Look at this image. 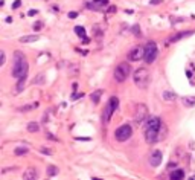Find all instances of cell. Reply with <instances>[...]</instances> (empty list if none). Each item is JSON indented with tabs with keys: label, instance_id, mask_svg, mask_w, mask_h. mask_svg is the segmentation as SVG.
<instances>
[{
	"label": "cell",
	"instance_id": "obj_1",
	"mask_svg": "<svg viewBox=\"0 0 195 180\" xmlns=\"http://www.w3.org/2000/svg\"><path fill=\"white\" fill-rule=\"evenodd\" d=\"M28 72H29V64L26 61V57L21 50H15L14 52V67H12V76L14 78H23V76H28Z\"/></svg>",
	"mask_w": 195,
	"mask_h": 180
},
{
	"label": "cell",
	"instance_id": "obj_2",
	"mask_svg": "<svg viewBox=\"0 0 195 180\" xmlns=\"http://www.w3.org/2000/svg\"><path fill=\"white\" fill-rule=\"evenodd\" d=\"M162 119L157 118V116H151L145 121V139L150 142V143H154L157 142V137H158V131H160V127H162Z\"/></svg>",
	"mask_w": 195,
	"mask_h": 180
},
{
	"label": "cell",
	"instance_id": "obj_3",
	"mask_svg": "<svg viewBox=\"0 0 195 180\" xmlns=\"http://www.w3.org/2000/svg\"><path fill=\"white\" fill-rule=\"evenodd\" d=\"M133 80H134V84L139 89H146L150 86V81H151V73L146 67H139V69L134 70Z\"/></svg>",
	"mask_w": 195,
	"mask_h": 180
},
{
	"label": "cell",
	"instance_id": "obj_4",
	"mask_svg": "<svg viewBox=\"0 0 195 180\" xmlns=\"http://www.w3.org/2000/svg\"><path fill=\"white\" fill-rule=\"evenodd\" d=\"M130 73H131V66L127 61H123V63L117 64L116 69H115V80L117 83H123L130 76Z\"/></svg>",
	"mask_w": 195,
	"mask_h": 180
},
{
	"label": "cell",
	"instance_id": "obj_5",
	"mask_svg": "<svg viewBox=\"0 0 195 180\" xmlns=\"http://www.w3.org/2000/svg\"><path fill=\"white\" fill-rule=\"evenodd\" d=\"M117 105H119V99L116 96H111L110 101L107 102L105 108H104V113H102V122L104 124H108V121L111 119V116H113L115 110L117 108Z\"/></svg>",
	"mask_w": 195,
	"mask_h": 180
},
{
	"label": "cell",
	"instance_id": "obj_6",
	"mask_svg": "<svg viewBox=\"0 0 195 180\" xmlns=\"http://www.w3.org/2000/svg\"><path fill=\"white\" fill-rule=\"evenodd\" d=\"M157 57H158V49H157L156 43H154V41L146 43V45H145V57H143L145 63H146V64H153V63L156 61Z\"/></svg>",
	"mask_w": 195,
	"mask_h": 180
},
{
	"label": "cell",
	"instance_id": "obj_7",
	"mask_svg": "<svg viewBox=\"0 0 195 180\" xmlns=\"http://www.w3.org/2000/svg\"><path fill=\"white\" fill-rule=\"evenodd\" d=\"M133 135V128H131V125H128V124H123V125H120V127H117L116 131H115V137H116L117 142H125V140H128L130 137Z\"/></svg>",
	"mask_w": 195,
	"mask_h": 180
},
{
	"label": "cell",
	"instance_id": "obj_8",
	"mask_svg": "<svg viewBox=\"0 0 195 180\" xmlns=\"http://www.w3.org/2000/svg\"><path fill=\"white\" fill-rule=\"evenodd\" d=\"M145 57V46H134L128 52V60L130 61H140Z\"/></svg>",
	"mask_w": 195,
	"mask_h": 180
},
{
	"label": "cell",
	"instance_id": "obj_9",
	"mask_svg": "<svg viewBox=\"0 0 195 180\" xmlns=\"http://www.w3.org/2000/svg\"><path fill=\"white\" fill-rule=\"evenodd\" d=\"M146 116H148V108L145 104H139L136 107V112H134V121L137 124H140L142 121H146Z\"/></svg>",
	"mask_w": 195,
	"mask_h": 180
},
{
	"label": "cell",
	"instance_id": "obj_10",
	"mask_svg": "<svg viewBox=\"0 0 195 180\" xmlns=\"http://www.w3.org/2000/svg\"><path fill=\"white\" fill-rule=\"evenodd\" d=\"M162 159H163V154H162V151H160V150L153 151V153H151V156H150V165L156 168V166H158V165L162 163Z\"/></svg>",
	"mask_w": 195,
	"mask_h": 180
},
{
	"label": "cell",
	"instance_id": "obj_11",
	"mask_svg": "<svg viewBox=\"0 0 195 180\" xmlns=\"http://www.w3.org/2000/svg\"><path fill=\"white\" fill-rule=\"evenodd\" d=\"M194 34V31H186V32H178L177 35H174V37H171L168 41L169 43H175V41H178V40H181V38H186V37H189V35H192Z\"/></svg>",
	"mask_w": 195,
	"mask_h": 180
},
{
	"label": "cell",
	"instance_id": "obj_12",
	"mask_svg": "<svg viewBox=\"0 0 195 180\" xmlns=\"http://www.w3.org/2000/svg\"><path fill=\"white\" fill-rule=\"evenodd\" d=\"M23 179L25 180L38 179V171L35 168H28V171H25V174H23Z\"/></svg>",
	"mask_w": 195,
	"mask_h": 180
},
{
	"label": "cell",
	"instance_id": "obj_13",
	"mask_svg": "<svg viewBox=\"0 0 195 180\" xmlns=\"http://www.w3.org/2000/svg\"><path fill=\"white\" fill-rule=\"evenodd\" d=\"M162 98H163L165 101H168V102H171V101H175V99H177V95H175L174 92H169V90H165V92H163V95H162Z\"/></svg>",
	"mask_w": 195,
	"mask_h": 180
},
{
	"label": "cell",
	"instance_id": "obj_14",
	"mask_svg": "<svg viewBox=\"0 0 195 180\" xmlns=\"http://www.w3.org/2000/svg\"><path fill=\"white\" fill-rule=\"evenodd\" d=\"M14 154H15L17 157L26 156V154H29V148H28V147H17L15 151H14Z\"/></svg>",
	"mask_w": 195,
	"mask_h": 180
},
{
	"label": "cell",
	"instance_id": "obj_15",
	"mask_svg": "<svg viewBox=\"0 0 195 180\" xmlns=\"http://www.w3.org/2000/svg\"><path fill=\"white\" fill-rule=\"evenodd\" d=\"M38 40V35L34 34V35H26V37H21L20 38V43H34Z\"/></svg>",
	"mask_w": 195,
	"mask_h": 180
},
{
	"label": "cell",
	"instance_id": "obj_16",
	"mask_svg": "<svg viewBox=\"0 0 195 180\" xmlns=\"http://www.w3.org/2000/svg\"><path fill=\"white\" fill-rule=\"evenodd\" d=\"M102 93H104L102 90H95V92L90 95V99H92L95 104H98V102L101 101V96H102Z\"/></svg>",
	"mask_w": 195,
	"mask_h": 180
},
{
	"label": "cell",
	"instance_id": "obj_17",
	"mask_svg": "<svg viewBox=\"0 0 195 180\" xmlns=\"http://www.w3.org/2000/svg\"><path fill=\"white\" fill-rule=\"evenodd\" d=\"M58 173H60V170H58L55 165H49V166H47V170H46L47 177H53V176H57Z\"/></svg>",
	"mask_w": 195,
	"mask_h": 180
},
{
	"label": "cell",
	"instance_id": "obj_18",
	"mask_svg": "<svg viewBox=\"0 0 195 180\" xmlns=\"http://www.w3.org/2000/svg\"><path fill=\"white\" fill-rule=\"evenodd\" d=\"M183 105L185 107H195V96H185L183 98Z\"/></svg>",
	"mask_w": 195,
	"mask_h": 180
},
{
	"label": "cell",
	"instance_id": "obj_19",
	"mask_svg": "<svg viewBox=\"0 0 195 180\" xmlns=\"http://www.w3.org/2000/svg\"><path fill=\"white\" fill-rule=\"evenodd\" d=\"M183 177H185V171L183 170H174V171H171V179L178 180V179H183Z\"/></svg>",
	"mask_w": 195,
	"mask_h": 180
},
{
	"label": "cell",
	"instance_id": "obj_20",
	"mask_svg": "<svg viewBox=\"0 0 195 180\" xmlns=\"http://www.w3.org/2000/svg\"><path fill=\"white\" fill-rule=\"evenodd\" d=\"M26 128H28V131H29V133H38V131H40V125L37 124V122H29Z\"/></svg>",
	"mask_w": 195,
	"mask_h": 180
},
{
	"label": "cell",
	"instance_id": "obj_21",
	"mask_svg": "<svg viewBox=\"0 0 195 180\" xmlns=\"http://www.w3.org/2000/svg\"><path fill=\"white\" fill-rule=\"evenodd\" d=\"M87 8L88 9H92V11H104V6H101V5H98V3H95V2H88L87 3Z\"/></svg>",
	"mask_w": 195,
	"mask_h": 180
},
{
	"label": "cell",
	"instance_id": "obj_22",
	"mask_svg": "<svg viewBox=\"0 0 195 180\" xmlns=\"http://www.w3.org/2000/svg\"><path fill=\"white\" fill-rule=\"evenodd\" d=\"M25 84H26V76L18 78V83H17V87H15V90H17V92H23V89H25Z\"/></svg>",
	"mask_w": 195,
	"mask_h": 180
},
{
	"label": "cell",
	"instance_id": "obj_23",
	"mask_svg": "<svg viewBox=\"0 0 195 180\" xmlns=\"http://www.w3.org/2000/svg\"><path fill=\"white\" fill-rule=\"evenodd\" d=\"M44 83H46V76H44L43 73H40V75H37V76L34 78V84L41 86V84H44Z\"/></svg>",
	"mask_w": 195,
	"mask_h": 180
},
{
	"label": "cell",
	"instance_id": "obj_24",
	"mask_svg": "<svg viewBox=\"0 0 195 180\" xmlns=\"http://www.w3.org/2000/svg\"><path fill=\"white\" fill-rule=\"evenodd\" d=\"M75 32H76V35H78V37L85 38V29H84L82 26H75Z\"/></svg>",
	"mask_w": 195,
	"mask_h": 180
},
{
	"label": "cell",
	"instance_id": "obj_25",
	"mask_svg": "<svg viewBox=\"0 0 195 180\" xmlns=\"http://www.w3.org/2000/svg\"><path fill=\"white\" fill-rule=\"evenodd\" d=\"M133 32L136 34V37H142V34H140V29H139V25L133 26Z\"/></svg>",
	"mask_w": 195,
	"mask_h": 180
},
{
	"label": "cell",
	"instance_id": "obj_26",
	"mask_svg": "<svg viewBox=\"0 0 195 180\" xmlns=\"http://www.w3.org/2000/svg\"><path fill=\"white\" fill-rule=\"evenodd\" d=\"M95 3H98V5H101V6H107L108 5V0H93Z\"/></svg>",
	"mask_w": 195,
	"mask_h": 180
},
{
	"label": "cell",
	"instance_id": "obj_27",
	"mask_svg": "<svg viewBox=\"0 0 195 180\" xmlns=\"http://www.w3.org/2000/svg\"><path fill=\"white\" fill-rule=\"evenodd\" d=\"M2 58H0V66H3L5 64V61H6V55H5V50H2Z\"/></svg>",
	"mask_w": 195,
	"mask_h": 180
},
{
	"label": "cell",
	"instance_id": "obj_28",
	"mask_svg": "<svg viewBox=\"0 0 195 180\" xmlns=\"http://www.w3.org/2000/svg\"><path fill=\"white\" fill-rule=\"evenodd\" d=\"M82 95H84V93H73V95L70 96V99H72V101H75V99H78V98H81Z\"/></svg>",
	"mask_w": 195,
	"mask_h": 180
},
{
	"label": "cell",
	"instance_id": "obj_29",
	"mask_svg": "<svg viewBox=\"0 0 195 180\" xmlns=\"http://www.w3.org/2000/svg\"><path fill=\"white\" fill-rule=\"evenodd\" d=\"M41 28H43V23H41V22H38V23L34 25V29H35V31H40Z\"/></svg>",
	"mask_w": 195,
	"mask_h": 180
},
{
	"label": "cell",
	"instance_id": "obj_30",
	"mask_svg": "<svg viewBox=\"0 0 195 180\" xmlns=\"http://www.w3.org/2000/svg\"><path fill=\"white\" fill-rule=\"evenodd\" d=\"M20 5H21V2H20V0H15V2H14V5H12V9H17Z\"/></svg>",
	"mask_w": 195,
	"mask_h": 180
},
{
	"label": "cell",
	"instance_id": "obj_31",
	"mask_svg": "<svg viewBox=\"0 0 195 180\" xmlns=\"http://www.w3.org/2000/svg\"><path fill=\"white\" fill-rule=\"evenodd\" d=\"M78 17V12H69V18H76Z\"/></svg>",
	"mask_w": 195,
	"mask_h": 180
},
{
	"label": "cell",
	"instance_id": "obj_32",
	"mask_svg": "<svg viewBox=\"0 0 195 180\" xmlns=\"http://www.w3.org/2000/svg\"><path fill=\"white\" fill-rule=\"evenodd\" d=\"M46 137H47V139H52V140H57V137H55L53 135H50V133H47V135H46Z\"/></svg>",
	"mask_w": 195,
	"mask_h": 180
},
{
	"label": "cell",
	"instance_id": "obj_33",
	"mask_svg": "<svg viewBox=\"0 0 195 180\" xmlns=\"http://www.w3.org/2000/svg\"><path fill=\"white\" fill-rule=\"evenodd\" d=\"M28 14H29V15H31V17H34V15H35V14H37V11H35V9H32V11H29V12H28Z\"/></svg>",
	"mask_w": 195,
	"mask_h": 180
},
{
	"label": "cell",
	"instance_id": "obj_34",
	"mask_svg": "<svg viewBox=\"0 0 195 180\" xmlns=\"http://www.w3.org/2000/svg\"><path fill=\"white\" fill-rule=\"evenodd\" d=\"M41 151H43V153H46V154H50V153H52V151H50V150H47V148H43Z\"/></svg>",
	"mask_w": 195,
	"mask_h": 180
},
{
	"label": "cell",
	"instance_id": "obj_35",
	"mask_svg": "<svg viewBox=\"0 0 195 180\" xmlns=\"http://www.w3.org/2000/svg\"><path fill=\"white\" fill-rule=\"evenodd\" d=\"M116 11V6H110V9H108V12H115Z\"/></svg>",
	"mask_w": 195,
	"mask_h": 180
},
{
	"label": "cell",
	"instance_id": "obj_36",
	"mask_svg": "<svg viewBox=\"0 0 195 180\" xmlns=\"http://www.w3.org/2000/svg\"><path fill=\"white\" fill-rule=\"evenodd\" d=\"M78 140H90V137H76Z\"/></svg>",
	"mask_w": 195,
	"mask_h": 180
},
{
	"label": "cell",
	"instance_id": "obj_37",
	"mask_svg": "<svg viewBox=\"0 0 195 180\" xmlns=\"http://www.w3.org/2000/svg\"><path fill=\"white\" fill-rule=\"evenodd\" d=\"M157 3H160V0H151V5H157Z\"/></svg>",
	"mask_w": 195,
	"mask_h": 180
}]
</instances>
